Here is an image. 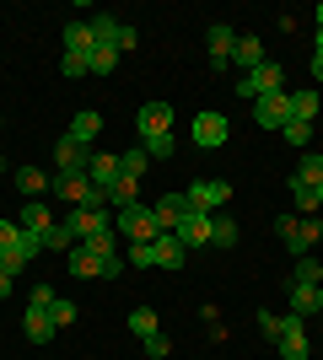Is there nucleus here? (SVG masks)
Returning a JSON list of instances; mask_svg holds the SVG:
<instances>
[{"label": "nucleus", "instance_id": "nucleus-1", "mask_svg": "<svg viewBox=\"0 0 323 360\" xmlns=\"http://www.w3.org/2000/svg\"><path fill=\"white\" fill-rule=\"evenodd\" d=\"M275 231H280V242L291 248V258H308L312 242L323 237V221H318V215H280Z\"/></svg>", "mask_w": 323, "mask_h": 360}, {"label": "nucleus", "instance_id": "nucleus-2", "mask_svg": "<svg viewBox=\"0 0 323 360\" xmlns=\"http://www.w3.org/2000/svg\"><path fill=\"white\" fill-rule=\"evenodd\" d=\"M270 91H286V65L280 60H264L259 70L237 75V97H243V103H259V97H270Z\"/></svg>", "mask_w": 323, "mask_h": 360}, {"label": "nucleus", "instance_id": "nucleus-3", "mask_svg": "<svg viewBox=\"0 0 323 360\" xmlns=\"http://www.w3.org/2000/svg\"><path fill=\"white\" fill-rule=\"evenodd\" d=\"M113 231H119V237H129V248H140V242H156V237H162V226H156L151 205H129V210H113Z\"/></svg>", "mask_w": 323, "mask_h": 360}, {"label": "nucleus", "instance_id": "nucleus-4", "mask_svg": "<svg viewBox=\"0 0 323 360\" xmlns=\"http://www.w3.org/2000/svg\"><path fill=\"white\" fill-rule=\"evenodd\" d=\"M184 194H189V210L221 215V210H227V199H232V183H221V178H200V183H189Z\"/></svg>", "mask_w": 323, "mask_h": 360}, {"label": "nucleus", "instance_id": "nucleus-5", "mask_svg": "<svg viewBox=\"0 0 323 360\" xmlns=\"http://www.w3.org/2000/svg\"><path fill=\"white\" fill-rule=\"evenodd\" d=\"M189 135H194V146H200V150H221L232 140V124H227V113H194Z\"/></svg>", "mask_w": 323, "mask_h": 360}, {"label": "nucleus", "instance_id": "nucleus-6", "mask_svg": "<svg viewBox=\"0 0 323 360\" xmlns=\"http://www.w3.org/2000/svg\"><path fill=\"white\" fill-rule=\"evenodd\" d=\"M87 167H92V146H81L76 135L54 140V172H70V178H76V172H87Z\"/></svg>", "mask_w": 323, "mask_h": 360}, {"label": "nucleus", "instance_id": "nucleus-7", "mask_svg": "<svg viewBox=\"0 0 323 360\" xmlns=\"http://www.w3.org/2000/svg\"><path fill=\"white\" fill-rule=\"evenodd\" d=\"M135 129H140V146H146V140L172 135V103H146L135 113Z\"/></svg>", "mask_w": 323, "mask_h": 360}, {"label": "nucleus", "instance_id": "nucleus-8", "mask_svg": "<svg viewBox=\"0 0 323 360\" xmlns=\"http://www.w3.org/2000/svg\"><path fill=\"white\" fill-rule=\"evenodd\" d=\"M286 119H291V91H270V97L253 103V124L259 129H286Z\"/></svg>", "mask_w": 323, "mask_h": 360}, {"label": "nucleus", "instance_id": "nucleus-9", "mask_svg": "<svg viewBox=\"0 0 323 360\" xmlns=\"http://www.w3.org/2000/svg\"><path fill=\"white\" fill-rule=\"evenodd\" d=\"M232 49H237V32L227 27V22H210V32H205V54H210V70H227L232 65Z\"/></svg>", "mask_w": 323, "mask_h": 360}, {"label": "nucleus", "instance_id": "nucleus-10", "mask_svg": "<svg viewBox=\"0 0 323 360\" xmlns=\"http://www.w3.org/2000/svg\"><path fill=\"white\" fill-rule=\"evenodd\" d=\"M65 231H70L76 242L97 237V231H113V210H70L65 215Z\"/></svg>", "mask_w": 323, "mask_h": 360}, {"label": "nucleus", "instance_id": "nucleus-11", "mask_svg": "<svg viewBox=\"0 0 323 360\" xmlns=\"http://www.w3.org/2000/svg\"><path fill=\"white\" fill-rule=\"evenodd\" d=\"M275 355L280 360H308V317H286V328L275 339Z\"/></svg>", "mask_w": 323, "mask_h": 360}, {"label": "nucleus", "instance_id": "nucleus-12", "mask_svg": "<svg viewBox=\"0 0 323 360\" xmlns=\"http://www.w3.org/2000/svg\"><path fill=\"white\" fill-rule=\"evenodd\" d=\"M172 237L184 242V253H194V248H210V215H205V210H189L184 221L172 226Z\"/></svg>", "mask_w": 323, "mask_h": 360}, {"label": "nucleus", "instance_id": "nucleus-13", "mask_svg": "<svg viewBox=\"0 0 323 360\" xmlns=\"http://www.w3.org/2000/svg\"><path fill=\"white\" fill-rule=\"evenodd\" d=\"M146 253H151V269H184V264H189L184 242L172 237V231H162L156 242H146Z\"/></svg>", "mask_w": 323, "mask_h": 360}, {"label": "nucleus", "instance_id": "nucleus-14", "mask_svg": "<svg viewBox=\"0 0 323 360\" xmlns=\"http://www.w3.org/2000/svg\"><path fill=\"white\" fill-rule=\"evenodd\" d=\"M16 248H22V226H16V221H0V269H6V274H22V269H27V258L16 253Z\"/></svg>", "mask_w": 323, "mask_h": 360}, {"label": "nucleus", "instance_id": "nucleus-15", "mask_svg": "<svg viewBox=\"0 0 323 360\" xmlns=\"http://www.w3.org/2000/svg\"><path fill=\"white\" fill-rule=\"evenodd\" d=\"M286 296H291V317H318L323 312V285H291L286 280Z\"/></svg>", "mask_w": 323, "mask_h": 360}, {"label": "nucleus", "instance_id": "nucleus-16", "mask_svg": "<svg viewBox=\"0 0 323 360\" xmlns=\"http://www.w3.org/2000/svg\"><path fill=\"white\" fill-rule=\"evenodd\" d=\"M151 215H156V226H162V231H172V226L189 215V194H184V188H178V194H162V199L151 205Z\"/></svg>", "mask_w": 323, "mask_h": 360}, {"label": "nucleus", "instance_id": "nucleus-17", "mask_svg": "<svg viewBox=\"0 0 323 360\" xmlns=\"http://www.w3.org/2000/svg\"><path fill=\"white\" fill-rule=\"evenodd\" d=\"M232 65H243V75H248V70H259V65H264V38H259V32H237Z\"/></svg>", "mask_w": 323, "mask_h": 360}, {"label": "nucleus", "instance_id": "nucleus-18", "mask_svg": "<svg viewBox=\"0 0 323 360\" xmlns=\"http://www.w3.org/2000/svg\"><path fill=\"white\" fill-rule=\"evenodd\" d=\"M92 49H97L92 22H65V54H76V60H92Z\"/></svg>", "mask_w": 323, "mask_h": 360}, {"label": "nucleus", "instance_id": "nucleus-19", "mask_svg": "<svg viewBox=\"0 0 323 360\" xmlns=\"http://www.w3.org/2000/svg\"><path fill=\"white\" fill-rule=\"evenodd\" d=\"M87 178H92V188H113L119 183V156H108V150H92V167H87Z\"/></svg>", "mask_w": 323, "mask_h": 360}, {"label": "nucleus", "instance_id": "nucleus-20", "mask_svg": "<svg viewBox=\"0 0 323 360\" xmlns=\"http://www.w3.org/2000/svg\"><path fill=\"white\" fill-rule=\"evenodd\" d=\"M70 274H76V280H103V258H97L87 242H76V248H70Z\"/></svg>", "mask_w": 323, "mask_h": 360}, {"label": "nucleus", "instance_id": "nucleus-21", "mask_svg": "<svg viewBox=\"0 0 323 360\" xmlns=\"http://www.w3.org/2000/svg\"><path fill=\"white\" fill-rule=\"evenodd\" d=\"M65 135H76L81 146H92V140L103 135V113H97V108H81L76 119H70V129H65Z\"/></svg>", "mask_w": 323, "mask_h": 360}, {"label": "nucleus", "instance_id": "nucleus-22", "mask_svg": "<svg viewBox=\"0 0 323 360\" xmlns=\"http://www.w3.org/2000/svg\"><path fill=\"white\" fill-rule=\"evenodd\" d=\"M11 183H16V194H22V199H44L49 194V178L38 172V167H16Z\"/></svg>", "mask_w": 323, "mask_h": 360}, {"label": "nucleus", "instance_id": "nucleus-23", "mask_svg": "<svg viewBox=\"0 0 323 360\" xmlns=\"http://www.w3.org/2000/svg\"><path fill=\"white\" fill-rule=\"evenodd\" d=\"M16 226H22V231H49V226H54V215H49L44 199H22V215H16Z\"/></svg>", "mask_w": 323, "mask_h": 360}, {"label": "nucleus", "instance_id": "nucleus-24", "mask_svg": "<svg viewBox=\"0 0 323 360\" xmlns=\"http://www.w3.org/2000/svg\"><path fill=\"white\" fill-rule=\"evenodd\" d=\"M22 333H27L32 345H49L60 328H54V317H49V312H32V307H27V312H22Z\"/></svg>", "mask_w": 323, "mask_h": 360}, {"label": "nucleus", "instance_id": "nucleus-25", "mask_svg": "<svg viewBox=\"0 0 323 360\" xmlns=\"http://www.w3.org/2000/svg\"><path fill=\"white\" fill-rule=\"evenodd\" d=\"M318 108H323V97H318V86H302V91H291V119H302V124H312V119H318Z\"/></svg>", "mask_w": 323, "mask_h": 360}, {"label": "nucleus", "instance_id": "nucleus-26", "mask_svg": "<svg viewBox=\"0 0 323 360\" xmlns=\"http://www.w3.org/2000/svg\"><path fill=\"white\" fill-rule=\"evenodd\" d=\"M237 237H243V226L232 215H210V248H237Z\"/></svg>", "mask_w": 323, "mask_h": 360}, {"label": "nucleus", "instance_id": "nucleus-27", "mask_svg": "<svg viewBox=\"0 0 323 360\" xmlns=\"http://www.w3.org/2000/svg\"><path fill=\"white\" fill-rule=\"evenodd\" d=\"M151 167V156H146V146H129V150H119V178H135L140 183V172Z\"/></svg>", "mask_w": 323, "mask_h": 360}, {"label": "nucleus", "instance_id": "nucleus-28", "mask_svg": "<svg viewBox=\"0 0 323 360\" xmlns=\"http://www.w3.org/2000/svg\"><path fill=\"white\" fill-rule=\"evenodd\" d=\"M129 333H135V339H151V333H162V317H156L151 307H135V312H129Z\"/></svg>", "mask_w": 323, "mask_h": 360}, {"label": "nucleus", "instance_id": "nucleus-29", "mask_svg": "<svg viewBox=\"0 0 323 360\" xmlns=\"http://www.w3.org/2000/svg\"><path fill=\"white\" fill-rule=\"evenodd\" d=\"M296 178L308 183V188H318V183H323V150H302V162H296Z\"/></svg>", "mask_w": 323, "mask_h": 360}, {"label": "nucleus", "instance_id": "nucleus-30", "mask_svg": "<svg viewBox=\"0 0 323 360\" xmlns=\"http://www.w3.org/2000/svg\"><path fill=\"white\" fill-rule=\"evenodd\" d=\"M92 38L103 49H119V16H92Z\"/></svg>", "mask_w": 323, "mask_h": 360}, {"label": "nucleus", "instance_id": "nucleus-31", "mask_svg": "<svg viewBox=\"0 0 323 360\" xmlns=\"http://www.w3.org/2000/svg\"><path fill=\"white\" fill-rule=\"evenodd\" d=\"M291 285H323V264H318V258H296Z\"/></svg>", "mask_w": 323, "mask_h": 360}, {"label": "nucleus", "instance_id": "nucleus-32", "mask_svg": "<svg viewBox=\"0 0 323 360\" xmlns=\"http://www.w3.org/2000/svg\"><path fill=\"white\" fill-rule=\"evenodd\" d=\"M286 146H302V150H312V124H302V119H286Z\"/></svg>", "mask_w": 323, "mask_h": 360}, {"label": "nucleus", "instance_id": "nucleus-33", "mask_svg": "<svg viewBox=\"0 0 323 360\" xmlns=\"http://www.w3.org/2000/svg\"><path fill=\"white\" fill-rule=\"evenodd\" d=\"M291 199H296V210H318V188H308V183H302V178H296V172H291Z\"/></svg>", "mask_w": 323, "mask_h": 360}, {"label": "nucleus", "instance_id": "nucleus-34", "mask_svg": "<svg viewBox=\"0 0 323 360\" xmlns=\"http://www.w3.org/2000/svg\"><path fill=\"white\" fill-rule=\"evenodd\" d=\"M113 70H119V49H103V44H97L92 49V75H113Z\"/></svg>", "mask_w": 323, "mask_h": 360}, {"label": "nucleus", "instance_id": "nucleus-35", "mask_svg": "<svg viewBox=\"0 0 323 360\" xmlns=\"http://www.w3.org/2000/svg\"><path fill=\"white\" fill-rule=\"evenodd\" d=\"M87 248H92L97 258H113L119 253V231H97V237H87Z\"/></svg>", "mask_w": 323, "mask_h": 360}, {"label": "nucleus", "instance_id": "nucleus-36", "mask_svg": "<svg viewBox=\"0 0 323 360\" xmlns=\"http://www.w3.org/2000/svg\"><path fill=\"white\" fill-rule=\"evenodd\" d=\"M54 301H60V290H54V285H32L27 307H32V312H54Z\"/></svg>", "mask_w": 323, "mask_h": 360}, {"label": "nucleus", "instance_id": "nucleus-37", "mask_svg": "<svg viewBox=\"0 0 323 360\" xmlns=\"http://www.w3.org/2000/svg\"><path fill=\"white\" fill-rule=\"evenodd\" d=\"M44 248H65V253L76 248V237L65 231V221H54V226H49V231H44Z\"/></svg>", "mask_w": 323, "mask_h": 360}, {"label": "nucleus", "instance_id": "nucleus-38", "mask_svg": "<svg viewBox=\"0 0 323 360\" xmlns=\"http://www.w3.org/2000/svg\"><path fill=\"white\" fill-rule=\"evenodd\" d=\"M49 317H54V328H70V323H76L81 312H76V301H65V296H60V301H54V312H49Z\"/></svg>", "mask_w": 323, "mask_h": 360}, {"label": "nucleus", "instance_id": "nucleus-39", "mask_svg": "<svg viewBox=\"0 0 323 360\" xmlns=\"http://www.w3.org/2000/svg\"><path fill=\"white\" fill-rule=\"evenodd\" d=\"M172 150H178V140H172V135H162V140H146V156H151V162H167Z\"/></svg>", "mask_w": 323, "mask_h": 360}, {"label": "nucleus", "instance_id": "nucleus-40", "mask_svg": "<svg viewBox=\"0 0 323 360\" xmlns=\"http://www.w3.org/2000/svg\"><path fill=\"white\" fill-rule=\"evenodd\" d=\"M60 70H65V81H81V75H92V60H76V54H65Z\"/></svg>", "mask_w": 323, "mask_h": 360}, {"label": "nucleus", "instance_id": "nucleus-41", "mask_svg": "<svg viewBox=\"0 0 323 360\" xmlns=\"http://www.w3.org/2000/svg\"><path fill=\"white\" fill-rule=\"evenodd\" d=\"M280 328H286V317H275V312H259V333L270 339V345L280 339Z\"/></svg>", "mask_w": 323, "mask_h": 360}, {"label": "nucleus", "instance_id": "nucleus-42", "mask_svg": "<svg viewBox=\"0 0 323 360\" xmlns=\"http://www.w3.org/2000/svg\"><path fill=\"white\" fill-rule=\"evenodd\" d=\"M140 345H146V355H151V360H167L172 339H167V333H151V339H140Z\"/></svg>", "mask_w": 323, "mask_h": 360}, {"label": "nucleus", "instance_id": "nucleus-43", "mask_svg": "<svg viewBox=\"0 0 323 360\" xmlns=\"http://www.w3.org/2000/svg\"><path fill=\"white\" fill-rule=\"evenodd\" d=\"M129 269V258L124 253H113V258H103V280H119V274Z\"/></svg>", "mask_w": 323, "mask_h": 360}, {"label": "nucleus", "instance_id": "nucleus-44", "mask_svg": "<svg viewBox=\"0 0 323 360\" xmlns=\"http://www.w3.org/2000/svg\"><path fill=\"white\" fill-rule=\"evenodd\" d=\"M135 44H140V32L129 27V22H119V54H129V49H135Z\"/></svg>", "mask_w": 323, "mask_h": 360}, {"label": "nucleus", "instance_id": "nucleus-45", "mask_svg": "<svg viewBox=\"0 0 323 360\" xmlns=\"http://www.w3.org/2000/svg\"><path fill=\"white\" fill-rule=\"evenodd\" d=\"M312 81L323 86V54H312Z\"/></svg>", "mask_w": 323, "mask_h": 360}, {"label": "nucleus", "instance_id": "nucleus-46", "mask_svg": "<svg viewBox=\"0 0 323 360\" xmlns=\"http://www.w3.org/2000/svg\"><path fill=\"white\" fill-rule=\"evenodd\" d=\"M6 296H11V274L0 269V301H6Z\"/></svg>", "mask_w": 323, "mask_h": 360}, {"label": "nucleus", "instance_id": "nucleus-47", "mask_svg": "<svg viewBox=\"0 0 323 360\" xmlns=\"http://www.w3.org/2000/svg\"><path fill=\"white\" fill-rule=\"evenodd\" d=\"M312 16H318V27H323V0H318V11H312Z\"/></svg>", "mask_w": 323, "mask_h": 360}, {"label": "nucleus", "instance_id": "nucleus-48", "mask_svg": "<svg viewBox=\"0 0 323 360\" xmlns=\"http://www.w3.org/2000/svg\"><path fill=\"white\" fill-rule=\"evenodd\" d=\"M318 210H323V183H318Z\"/></svg>", "mask_w": 323, "mask_h": 360}, {"label": "nucleus", "instance_id": "nucleus-49", "mask_svg": "<svg viewBox=\"0 0 323 360\" xmlns=\"http://www.w3.org/2000/svg\"><path fill=\"white\" fill-rule=\"evenodd\" d=\"M0 124H6V113H0Z\"/></svg>", "mask_w": 323, "mask_h": 360}]
</instances>
